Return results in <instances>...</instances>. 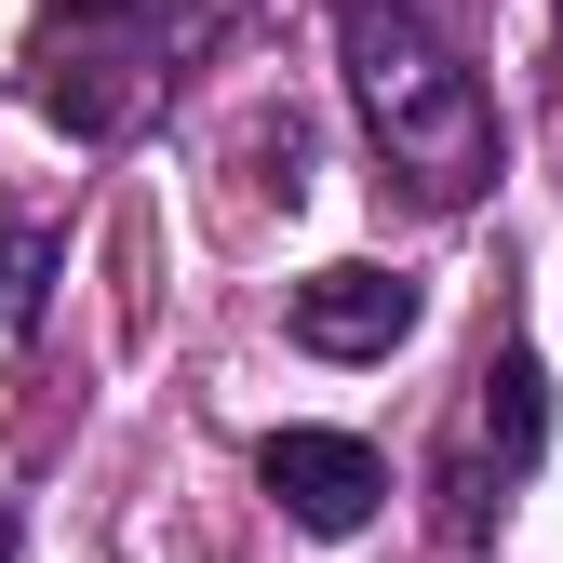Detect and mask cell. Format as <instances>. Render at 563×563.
<instances>
[{
  "mask_svg": "<svg viewBox=\"0 0 563 563\" xmlns=\"http://www.w3.org/2000/svg\"><path fill=\"white\" fill-rule=\"evenodd\" d=\"M41 282H54V242H14V229H0V322H41Z\"/></svg>",
  "mask_w": 563,
  "mask_h": 563,
  "instance_id": "5",
  "label": "cell"
},
{
  "mask_svg": "<svg viewBox=\"0 0 563 563\" xmlns=\"http://www.w3.org/2000/svg\"><path fill=\"white\" fill-rule=\"evenodd\" d=\"M550 456V376H537V349H497V363L470 376L456 402V430H443V470H430V497H443V550H483L510 523V497L537 483Z\"/></svg>",
  "mask_w": 563,
  "mask_h": 563,
  "instance_id": "2",
  "label": "cell"
},
{
  "mask_svg": "<svg viewBox=\"0 0 563 563\" xmlns=\"http://www.w3.org/2000/svg\"><path fill=\"white\" fill-rule=\"evenodd\" d=\"M14 550H27V523H14V510H0V563H14Z\"/></svg>",
  "mask_w": 563,
  "mask_h": 563,
  "instance_id": "7",
  "label": "cell"
},
{
  "mask_svg": "<svg viewBox=\"0 0 563 563\" xmlns=\"http://www.w3.org/2000/svg\"><path fill=\"white\" fill-rule=\"evenodd\" d=\"M335 67H349V95H363L376 148L416 201L456 216V201L497 188V95L456 67V41L416 0H335Z\"/></svg>",
  "mask_w": 563,
  "mask_h": 563,
  "instance_id": "1",
  "label": "cell"
},
{
  "mask_svg": "<svg viewBox=\"0 0 563 563\" xmlns=\"http://www.w3.org/2000/svg\"><path fill=\"white\" fill-rule=\"evenodd\" d=\"M54 14H67V27H108V14H134V0H54Z\"/></svg>",
  "mask_w": 563,
  "mask_h": 563,
  "instance_id": "6",
  "label": "cell"
},
{
  "mask_svg": "<svg viewBox=\"0 0 563 563\" xmlns=\"http://www.w3.org/2000/svg\"><path fill=\"white\" fill-rule=\"evenodd\" d=\"M282 322H296V349H309V363H389V349L416 335V282L349 255V268H309Z\"/></svg>",
  "mask_w": 563,
  "mask_h": 563,
  "instance_id": "4",
  "label": "cell"
},
{
  "mask_svg": "<svg viewBox=\"0 0 563 563\" xmlns=\"http://www.w3.org/2000/svg\"><path fill=\"white\" fill-rule=\"evenodd\" d=\"M255 483H268V510L296 523V537H363L389 510V456L363 430H268L255 443Z\"/></svg>",
  "mask_w": 563,
  "mask_h": 563,
  "instance_id": "3",
  "label": "cell"
}]
</instances>
